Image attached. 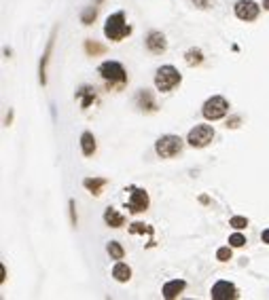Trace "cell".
<instances>
[{"instance_id":"obj_6","label":"cell","mask_w":269,"mask_h":300,"mask_svg":"<svg viewBox=\"0 0 269 300\" xmlns=\"http://www.w3.org/2000/svg\"><path fill=\"white\" fill-rule=\"evenodd\" d=\"M202 112H203V116L208 118V121H218V118H223V116L229 112V104H227L225 98L214 96V98H210V100L203 104Z\"/></svg>"},{"instance_id":"obj_18","label":"cell","mask_w":269,"mask_h":300,"mask_svg":"<svg viewBox=\"0 0 269 300\" xmlns=\"http://www.w3.org/2000/svg\"><path fill=\"white\" fill-rule=\"evenodd\" d=\"M185 61H187L189 66H200L202 61H203V53L200 49H189L185 53Z\"/></svg>"},{"instance_id":"obj_3","label":"cell","mask_w":269,"mask_h":300,"mask_svg":"<svg viewBox=\"0 0 269 300\" xmlns=\"http://www.w3.org/2000/svg\"><path fill=\"white\" fill-rule=\"evenodd\" d=\"M180 78L183 76H180V72L174 66H161L155 74V87L161 93H168V91L174 89V87L180 85Z\"/></svg>"},{"instance_id":"obj_20","label":"cell","mask_w":269,"mask_h":300,"mask_svg":"<svg viewBox=\"0 0 269 300\" xmlns=\"http://www.w3.org/2000/svg\"><path fill=\"white\" fill-rule=\"evenodd\" d=\"M78 98H83V101H81L83 108H89V104L96 100V91H93L91 87H83V89L78 91Z\"/></svg>"},{"instance_id":"obj_30","label":"cell","mask_w":269,"mask_h":300,"mask_svg":"<svg viewBox=\"0 0 269 300\" xmlns=\"http://www.w3.org/2000/svg\"><path fill=\"white\" fill-rule=\"evenodd\" d=\"M263 9H267V11H269V0H263Z\"/></svg>"},{"instance_id":"obj_27","label":"cell","mask_w":269,"mask_h":300,"mask_svg":"<svg viewBox=\"0 0 269 300\" xmlns=\"http://www.w3.org/2000/svg\"><path fill=\"white\" fill-rule=\"evenodd\" d=\"M70 220H72V226H76V211H74V201H70Z\"/></svg>"},{"instance_id":"obj_15","label":"cell","mask_w":269,"mask_h":300,"mask_svg":"<svg viewBox=\"0 0 269 300\" xmlns=\"http://www.w3.org/2000/svg\"><path fill=\"white\" fill-rule=\"evenodd\" d=\"M136 101H138V106H140L142 110H146V112H155V110H157V104H155V100H153V96H151V91H146V89L138 93Z\"/></svg>"},{"instance_id":"obj_8","label":"cell","mask_w":269,"mask_h":300,"mask_svg":"<svg viewBox=\"0 0 269 300\" xmlns=\"http://www.w3.org/2000/svg\"><path fill=\"white\" fill-rule=\"evenodd\" d=\"M128 209L132 214H142V211L148 209V195L146 191H142V188H134V193L128 201Z\"/></svg>"},{"instance_id":"obj_10","label":"cell","mask_w":269,"mask_h":300,"mask_svg":"<svg viewBox=\"0 0 269 300\" xmlns=\"http://www.w3.org/2000/svg\"><path fill=\"white\" fill-rule=\"evenodd\" d=\"M146 47H148L151 53L161 55V53H165V49H168V43H165V36L161 32H151L146 38Z\"/></svg>"},{"instance_id":"obj_14","label":"cell","mask_w":269,"mask_h":300,"mask_svg":"<svg viewBox=\"0 0 269 300\" xmlns=\"http://www.w3.org/2000/svg\"><path fill=\"white\" fill-rule=\"evenodd\" d=\"M104 222H106L110 228H121V226L125 224V218L119 214L115 207H108V209L104 211Z\"/></svg>"},{"instance_id":"obj_29","label":"cell","mask_w":269,"mask_h":300,"mask_svg":"<svg viewBox=\"0 0 269 300\" xmlns=\"http://www.w3.org/2000/svg\"><path fill=\"white\" fill-rule=\"evenodd\" d=\"M261 239H263V243H267V246H269V228H265V231H263Z\"/></svg>"},{"instance_id":"obj_22","label":"cell","mask_w":269,"mask_h":300,"mask_svg":"<svg viewBox=\"0 0 269 300\" xmlns=\"http://www.w3.org/2000/svg\"><path fill=\"white\" fill-rule=\"evenodd\" d=\"M130 233L132 235H138V233H146V235H153V228L148 224H142V222H134L130 226Z\"/></svg>"},{"instance_id":"obj_23","label":"cell","mask_w":269,"mask_h":300,"mask_svg":"<svg viewBox=\"0 0 269 300\" xmlns=\"http://www.w3.org/2000/svg\"><path fill=\"white\" fill-rule=\"evenodd\" d=\"M229 246H231V248H244V246H246V237L240 235V233L231 235V237H229Z\"/></svg>"},{"instance_id":"obj_16","label":"cell","mask_w":269,"mask_h":300,"mask_svg":"<svg viewBox=\"0 0 269 300\" xmlns=\"http://www.w3.org/2000/svg\"><path fill=\"white\" fill-rule=\"evenodd\" d=\"M113 277L117 281H121V283H128L130 277H132V268L125 264V262H117L115 268H113Z\"/></svg>"},{"instance_id":"obj_12","label":"cell","mask_w":269,"mask_h":300,"mask_svg":"<svg viewBox=\"0 0 269 300\" xmlns=\"http://www.w3.org/2000/svg\"><path fill=\"white\" fill-rule=\"evenodd\" d=\"M53 41H55V30H53V34H51V38H49V43H47L45 55H43V59H41V68H38V74H41V85H45V83H47V61H49V57H51Z\"/></svg>"},{"instance_id":"obj_4","label":"cell","mask_w":269,"mask_h":300,"mask_svg":"<svg viewBox=\"0 0 269 300\" xmlns=\"http://www.w3.org/2000/svg\"><path fill=\"white\" fill-rule=\"evenodd\" d=\"M100 74H102V78H104L110 87H113V85L123 87L125 83H128L125 70H123V66L119 64V61H104V64L100 66Z\"/></svg>"},{"instance_id":"obj_19","label":"cell","mask_w":269,"mask_h":300,"mask_svg":"<svg viewBox=\"0 0 269 300\" xmlns=\"http://www.w3.org/2000/svg\"><path fill=\"white\" fill-rule=\"evenodd\" d=\"M106 250H108V254H110L113 260H123V256H125L123 246H121V243H117V241H110L106 246Z\"/></svg>"},{"instance_id":"obj_1","label":"cell","mask_w":269,"mask_h":300,"mask_svg":"<svg viewBox=\"0 0 269 300\" xmlns=\"http://www.w3.org/2000/svg\"><path fill=\"white\" fill-rule=\"evenodd\" d=\"M104 34L108 41H123L125 36H130L132 34V28L125 23V13L123 11H119L115 15H110V17L106 19V26H104Z\"/></svg>"},{"instance_id":"obj_24","label":"cell","mask_w":269,"mask_h":300,"mask_svg":"<svg viewBox=\"0 0 269 300\" xmlns=\"http://www.w3.org/2000/svg\"><path fill=\"white\" fill-rule=\"evenodd\" d=\"M229 224H231L233 228H237V231H242V228L248 226V220L244 218V216H233L231 220H229Z\"/></svg>"},{"instance_id":"obj_2","label":"cell","mask_w":269,"mask_h":300,"mask_svg":"<svg viewBox=\"0 0 269 300\" xmlns=\"http://www.w3.org/2000/svg\"><path fill=\"white\" fill-rule=\"evenodd\" d=\"M183 148H185V142L178 136H161L155 142V150L161 159H174V156L183 152Z\"/></svg>"},{"instance_id":"obj_28","label":"cell","mask_w":269,"mask_h":300,"mask_svg":"<svg viewBox=\"0 0 269 300\" xmlns=\"http://www.w3.org/2000/svg\"><path fill=\"white\" fill-rule=\"evenodd\" d=\"M195 6H200V9H208V4H210V0H193Z\"/></svg>"},{"instance_id":"obj_21","label":"cell","mask_w":269,"mask_h":300,"mask_svg":"<svg viewBox=\"0 0 269 300\" xmlns=\"http://www.w3.org/2000/svg\"><path fill=\"white\" fill-rule=\"evenodd\" d=\"M85 51L89 53V55H100V53H104V51H106V47H104V45L93 43V41H87V43H85Z\"/></svg>"},{"instance_id":"obj_11","label":"cell","mask_w":269,"mask_h":300,"mask_svg":"<svg viewBox=\"0 0 269 300\" xmlns=\"http://www.w3.org/2000/svg\"><path fill=\"white\" fill-rule=\"evenodd\" d=\"M185 286H187V283H185L183 279H174V281H168V283H165V286H163V296L168 298V300L176 298L178 294H183Z\"/></svg>"},{"instance_id":"obj_17","label":"cell","mask_w":269,"mask_h":300,"mask_svg":"<svg viewBox=\"0 0 269 300\" xmlns=\"http://www.w3.org/2000/svg\"><path fill=\"white\" fill-rule=\"evenodd\" d=\"M81 148H83V154L85 156H91L96 152V138H93V133L85 131L81 136Z\"/></svg>"},{"instance_id":"obj_7","label":"cell","mask_w":269,"mask_h":300,"mask_svg":"<svg viewBox=\"0 0 269 300\" xmlns=\"http://www.w3.org/2000/svg\"><path fill=\"white\" fill-rule=\"evenodd\" d=\"M261 13V6L255 0H237L235 2V15L242 21H255Z\"/></svg>"},{"instance_id":"obj_13","label":"cell","mask_w":269,"mask_h":300,"mask_svg":"<svg viewBox=\"0 0 269 300\" xmlns=\"http://www.w3.org/2000/svg\"><path fill=\"white\" fill-rule=\"evenodd\" d=\"M108 184V180L106 178H85L83 180V186L89 191L91 195H102V188H104Z\"/></svg>"},{"instance_id":"obj_9","label":"cell","mask_w":269,"mask_h":300,"mask_svg":"<svg viewBox=\"0 0 269 300\" xmlns=\"http://www.w3.org/2000/svg\"><path fill=\"white\" fill-rule=\"evenodd\" d=\"M210 296L214 298V300H233V298H237V290H235L233 283L218 281V283H214V288H212Z\"/></svg>"},{"instance_id":"obj_5","label":"cell","mask_w":269,"mask_h":300,"mask_svg":"<svg viewBox=\"0 0 269 300\" xmlns=\"http://www.w3.org/2000/svg\"><path fill=\"white\" fill-rule=\"evenodd\" d=\"M212 140H214V129H212L210 125H195V127L189 131V138H187V142L193 148L208 146Z\"/></svg>"},{"instance_id":"obj_26","label":"cell","mask_w":269,"mask_h":300,"mask_svg":"<svg viewBox=\"0 0 269 300\" xmlns=\"http://www.w3.org/2000/svg\"><path fill=\"white\" fill-rule=\"evenodd\" d=\"M216 258L220 262H229V260H231V248H220L216 251Z\"/></svg>"},{"instance_id":"obj_25","label":"cell","mask_w":269,"mask_h":300,"mask_svg":"<svg viewBox=\"0 0 269 300\" xmlns=\"http://www.w3.org/2000/svg\"><path fill=\"white\" fill-rule=\"evenodd\" d=\"M96 17H98V9H93V6H89V9L83 11V23H85V26H89Z\"/></svg>"}]
</instances>
